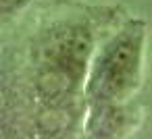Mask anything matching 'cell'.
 I'll return each instance as SVG.
<instances>
[{
	"label": "cell",
	"instance_id": "cell-3",
	"mask_svg": "<svg viewBox=\"0 0 152 139\" xmlns=\"http://www.w3.org/2000/svg\"><path fill=\"white\" fill-rule=\"evenodd\" d=\"M31 0H0V13H2V21L7 23L11 17L21 13Z\"/></svg>",
	"mask_w": 152,
	"mask_h": 139
},
{
	"label": "cell",
	"instance_id": "cell-1",
	"mask_svg": "<svg viewBox=\"0 0 152 139\" xmlns=\"http://www.w3.org/2000/svg\"><path fill=\"white\" fill-rule=\"evenodd\" d=\"M115 9L56 4L17 50L4 54L2 135L63 137L83 131L86 81L102 38L119 25Z\"/></svg>",
	"mask_w": 152,
	"mask_h": 139
},
{
	"label": "cell",
	"instance_id": "cell-2",
	"mask_svg": "<svg viewBox=\"0 0 152 139\" xmlns=\"http://www.w3.org/2000/svg\"><path fill=\"white\" fill-rule=\"evenodd\" d=\"M146 40V21L127 17L98 44L86 81V137H123L137 127Z\"/></svg>",
	"mask_w": 152,
	"mask_h": 139
}]
</instances>
